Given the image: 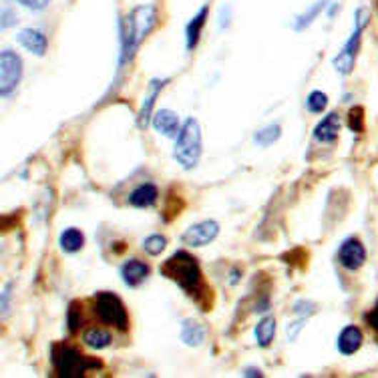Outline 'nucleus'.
<instances>
[{"label":"nucleus","mask_w":378,"mask_h":378,"mask_svg":"<svg viewBox=\"0 0 378 378\" xmlns=\"http://www.w3.org/2000/svg\"><path fill=\"white\" fill-rule=\"evenodd\" d=\"M16 41L21 43L22 49H26L29 53L36 54V56H44L46 49H49L46 36L39 31H34V29H22L21 33L16 34Z\"/></svg>","instance_id":"ddd939ff"},{"label":"nucleus","mask_w":378,"mask_h":378,"mask_svg":"<svg viewBox=\"0 0 378 378\" xmlns=\"http://www.w3.org/2000/svg\"><path fill=\"white\" fill-rule=\"evenodd\" d=\"M370 21V12L364 9V6H360L354 14V31L350 34V39L346 41V44L342 46V51L336 54L334 59V69L340 73L342 76L350 75L352 73V69H354V61H357V54L358 49H360V41H362V33H364V26Z\"/></svg>","instance_id":"39448f33"},{"label":"nucleus","mask_w":378,"mask_h":378,"mask_svg":"<svg viewBox=\"0 0 378 378\" xmlns=\"http://www.w3.org/2000/svg\"><path fill=\"white\" fill-rule=\"evenodd\" d=\"M246 374H248V377H262V372H259V370H254V368H252V370H248Z\"/></svg>","instance_id":"c756f323"},{"label":"nucleus","mask_w":378,"mask_h":378,"mask_svg":"<svg viewBox=\"0 0 378 378\" xmlns=\"http://www.w3.org/2000/svg\"><path fill=\"white\" fill-rule=\"evenodd\" d=\"M59 246L63 252L66 254H76L79 249L85 246V236H83V232L81 229H76V227H69L65 229L63 234H61V238H59Z\"/></svg>","instance_id":"aec40b11"},{"label":"nucleus","mask_w":378,"mask_h":378,"mask_svg":"<svg viewBox=\"0 0 378 378\" xmlns=\"http://www.w3.org/2000/svg\"><path fill=\"white\" fill-rule=\"evenodd\" d=\"M306 107L310 113H322L328 107V97L322 91H312L308 99H306Z\"/></svg>","instance_id":"393cba45"},{"label":"nucleus","mask_w":378,"mask_h":378,"mask_svg":"<svg viewBox=\"0 0 378 378\" xmlns=\"http://www.w3.org/2000/svg\"><path fill=\"white\" fill-rule=\"evenodd\" d=\"M206 338V328L202 322H197L194 318H187L181 324V340L187 346H199Z\"/></svg>","instance_id":"a211bd4d"},{"label":"nucleus","mask_w":378,"mask_h":378,"mask_svg":"<svg viewBox=\"0 0 378 378\" xmlns=\"http://www.w3.org/2000/svg\"><path fill=\"white\" fill-rule=\"evenodd\" d=\"M338 262L346 270H358L367 262V249L358 238H348L338 248Z\"/></svg>","instance_id":"1a4fd4ad"},{"label":"nucleus","mask_w":378,"mask_h":378,"mask_svg":"<svg viewBox=\"0 0 378 378\" xmlns=\"http://www.w3.org/2000/svg\"><path fill=\"white\" fill-rule=\"evenodd\" d=\"M207 12H209V9H207V6H202V9H199V12L195 14L194 19L187 22L185 36H187V49H189V51H194L195 46H197V43H199L202 31H204V26H206Z\"/></svg>","instance_id":"dca6fc26"},{"label":"nucleus","mask_w":378,"mask_h":378,"mask_svg":"<svg viewBox=\"0 0 378 378\" xmlns=\"http://www.w3.org/2000/svg\"><path fill=\"white\" fill-rule=\"evenodd\" d=\"M111 334L105 332V330H99V328H89L86 332H83V342H85L89 348H95V350H101L105 346L111 344Z\"/></svg>","instance_id":"412c9836"},{"label":"nucleus","mask_w":378,"mask_h":378,"mask_svg":"<svg viewBox=\"0 0 378 378\" xmlns=\"http://www.w3.org/2000/svg\"><path fill=\"white\" fill-rule=\"evenodd\" d=\"M254 336H256V342H258L259 348H268L276 336V320L274 316H264L262 320L256 326L254 330Z\"/></svg>","instance_id":"6ab92c4d"},{"label":"nucleus","mask_w":378,"mask_h":378,"mask_svg":"<svg viewBox=\"0 0 378 378\" xmlns=\"http://www.w3.org/2000/svg\"><path fill=\"white\" fill-rule=\"evenodd\" d=\"M282 135V127L280 125H268V127H264V129H259L256 135H254V139L258 145L262 147H268L272 143H276V141L280 139Z\"/></svg>","instance_id":"5701e85b"},{"label":"nucleus","mask_w":378,"mask_h":378,"mask_svg":"<svg viewBox=\"0 0 378 378\" xmlns=\"http://www.w3.org/2000/svg\"><path fill=\"white\" fill-rule=\"evenodd\" d=\"M217 234H219V224L216 219H206V222L187 227L181 234V242L189 248H202V246L212 244L217 238Z\"/></svg>","instance_id":"6e6552de"},{"label":"nucleus","mask_w":378,"mask_h":378,"mask_svg":"<svg viewBox=\"0 0 378 378\" xmlns=\"http://www.w3.org/2000/svg\"><path fill=\"white\" fill-rule=\"evenodd\" d=\"M326 2H328V0H318V2L312 4V6L304 12V14H300V16L296 19V24H294V26H296V31H304V29H308V26L314 22V19H316L320 12L324 11Z\"/></svg>","instance_id":"4be33fe9"},{"label":"nucleus","mask_w":378,"mask_h":378,"mask_svg":"<svg viewBox=\"0 0 378 378\" xmlns=\"http://www.w3.org/2000/svg\"><path fill=\"white\" fill-rule=\"evenodd\" d=\"M157 21V11L153 4L137 6L123 19L121 24V65L131 61V56L137 53L143 39L151 33Z\"/></svg>","instance_id":"f03ea898"},{"label":"nucleus","mask_w":378,"mask_h":378,"mask_svg":"<svg viewBox=\"0 0 378 378\" xmlns=\"http://www.w3.org/2000/svg\"><path fill=\"white\" fill-rule=\"evenodd\" d=\"M153 127L157 133H161L165 137H169V139H177V135H179V117H177V113H173L169 109H159L155 115H153Z\"/></svg>","instance_id":"9b49d317"},{"label":"nucleus","mask_w":378,"mask_h":378,"mask_svg":"<svg viewBox=\"0 0 378 378\" xmlns=\"http://www.w3.org/2000/svg\"><path fill=\"white\" fill-rule=\"evenodd\" d=\"M367 322H368V326H370V328H372V330L378 334V300H377V306H374V308L367 314Z\"/></svg>","instance_id":"c85d7f7f"},{"label":"nucleus","mask_w":378,"mask_h":378,"mask_svg":"<svg viewBox=\"0 0 378 378\" xmlns=\"http://www.w3.org/2000/svg\"><path fill=\"white\" fill-rule=\"evenodd\" d=\"M338 131H340V117L336 113H330L314 127V139L320 143H334L338 139Z\"/></svg>","instance_id":"2eb2a0df"},{"label":"nucleus","mask_w":378,"mask_h":378,"mask_svg":"<svg viewBox=\"0 0 378 378\" xmlns=\"http://www.w3.org/2000/svg\"><path fill=\"white\" fill-rule=\"evenodd\" d=\"M173 157L184 169H194L202 157V129L197 119H187L175 139Z\"/></svg>","instance_id":"20e7f679"},{"label":"nucleus","mask_w":378,"mask_h":378,"mask_svg":"<svg viewBox=\"0 0 378 378\" xmlns=\"http://www.w3.org/2000/svg\"><path fill=\"white\" fill-rule=\"evenodd\" d=\"M22 79V59L14 51L4 49L0 53V91L2 97H9L14 93Z\"/></svg>","instance_id":"0eeeda50"},{"label":"nucleus","mask_w":378,"mask_h":378,"mask_svg":"<svg viewBox=\"0 0 378 378\" xmlns=\"http://www.w3.org/2000/svg\"><path fill=\"white\" fill-rule=\"evenodd\" d=\"M95 314L103 324L113 326L119 332H127L129 328V316L117 294L99 292L95 296Z\"/></svg>","instance_id":"423d86ee"},{"label":"nucleus","mask_w":378,"mask_h":378,"mask_svg":"<svg viewBox=\"0 0 378 378\" xmlns=\"http://www.w3.org/2000/svg\"><path fill=\"white\" fill-rule=\"evenodd\" d=\"M348 127L354 133H362L364 131V109L357 105L348 111Z\"/></svg>","instance_id":"bb28decb"},{"label":"nucleus","mask_w":378,"mask_h":378,"mask_svg":"<svg viewBox=\"0 0 378 378\" xmlns=\"http://www.w3.org/2000/svg\"><path fill=\"white\" fill-rule=\"evenodd\" d=\"M155 199H157V185L155 184L137 185L129 195V204L133 207H149L155 204Z\"/></svg>","instance_id":"f3484780"},{"label":"nucleus","mask_w":378,"mask_h":378,"mask_svg":"<svg viewBox=\"0 0 378 378\" xmlns=\"http://www.w3.org/2000/svg\"><path fill=\"white\" fill-rule=\"evenodd\" d=\"M51 362H53L56 374L61 378H79L85 377L86 370L101 368V360L83 357L73 346L54 344L51 350Z\"/></svg>","instance_id":"7ed1b4c3"},{"label":"nucleus","mask_w":378,"mask_h":378,"mask_svg":"<svg viewBox=\"0 0 378 378\" xmlns=\"http://www.w3.org/2000/svg\"><path fill=\"white\" fill-rule=\"evenodd\" d=\"M165 85H167V81H165V79H161V81H159V79H153V81H149L147 95H145V99H143L139 117H137V125H139L141 129H143V127H147V125H149V121L153 119L151 117L153 105H155V101H157V97H159V93H161V89Z\"/></svg>","instance_id":"9d476101"},{"label":"nucleus","mask_w":378,"mask_h":378,"mask_svg":"<svg viewBox=\"0 0 378 378\" xmlns=\"http://www.w3.org/2000/svg\"><path fill=\"white\" fill-rule=\"evenodd\" d=\"M161 272L163 276L175 282L185 294H189L197 302L206 298V284H204L199 262L189 252H184V249L175 252L171 258L165 259Z\"/></svg>","instance_id":"f257e3e1"},{"label":"nucleus","mask_w":378,"mask_h":378,"mask_svg":"<svg viewBox=\"0 0 378 378\" xmlns=\"http://www.w3.org/2000/svg\"><path fill=\"white\" fill-rule=\"evenodd\" d=\"M362 340H364V336H362V332H360V328H357V326H346V328H342V332L338 334L336 348H338V352H340V354H344V357H352L354 352L360 350Z\"/></svg>","instance_id":"f8f14e48"},{"label":"nucleus","mask_w":378,"mask_h":378,"mask_svg":"<svg viewBox=\"0 0 378 378\" xmlns=\"http://www.w3.org/2000/svg\"><path fill=\"white\" fill-rule=\"evenodd\" d=\"M121 276H123L125 284H129L131 288H137L141 282L147 280V276H149V266H147L145 262H141V259L133 258L121 266Z\"/></svg>","instance_id":"4468645a"},{"label":"nucleus","mask_w":378,"mask_h":378,"mask_svg":"<svg viewBox=\"0 0 378 378\" xmlns=\"http://www.w3.org/2000/svg\"><path fill=\"white\" fill-rule=\"evenodd\" d=\"M16 2H19L21 6H24V9H29V11L41 12L49 6L51 0H16Z\"/></svg>","instance_id":"cd10ccee"},{"label":"nucleus","mask_w":378,"mask_h":378,"mask_svg":"<svg viewBox=\"0 0 378 378\" xmlns=\"http://www.w3.org/2000/svg\"><path fill=\"white\" fill-rule=\"evenodd\" d=\"M66 326H69L71 332H76L83 326V310L76 302L71 304L69 310H66Z\"/></svg>","instance_id":"a878e982"},{"label":"nucleus","mask_w":378,"mask_h":378,"mask_svg":"<svg viewBox=\"0 0 378 378\" xmlns=\"http://www.w3.org/2000/svg\"><path fill=\"white\" fill-rule=\"evenodd\" d=\"M165 248H167V239L163 238L161 234H151L143 242V249L147 256H159Z\"/></svg>","instance_id":"b1692460"}]
</instances>
